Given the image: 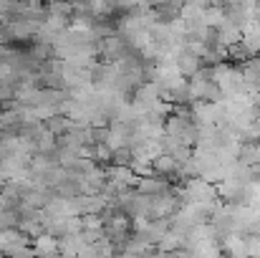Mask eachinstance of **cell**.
<instances>
[{
  "label": "cell",
  "instance_id": "obj_2",
  "mask_svg": "<svg viewBox=\"0 0 260 258\" xmlns=\"http://www.w3.org/2000/svg\"><path fill=\"white\" fill-rule=\"evenodd\" d=\"M177 167H179V165L174 162L170 155H162V157L157 160V170L165 172V175H174V172H177Z\"/></svg>",
  "mask_w": 260,
  "mask_h": 258
},
{
  "label": "cell",
  "instance_id": "obj_3",
  "mask_svg": "<svg viewBox=\"0 0 260 258\" xmlns=\"http://www.w3.org/2000/svg\"><path fill=\"white\" fill-rule=\"evenodd\" d=\"M179 243H182V241H179V238H177V236H174V233H170V236H165V251H177V248H179Z\"/></svg>",
  "mask_w": 260,
  "mask_h": 258
},
{
  "label": "cell",
  "instance_id": "obj_1",
  "mask_svg": "<svg viewBox=\"0 0 260 258\" xmlns=\"http://www.w3.org/2000/svg\"><path fill=\"white\" fill-rule=\"evenodd\" d=\"M174 69H177V74H179V76L192 79L202 66H200V59H197V56H192V53H187V51L182 48V51H179V56H177V66H174Z\"/></svg>",
  "mask_w": 260,
  "mask_h": 258
}]
</instances>
